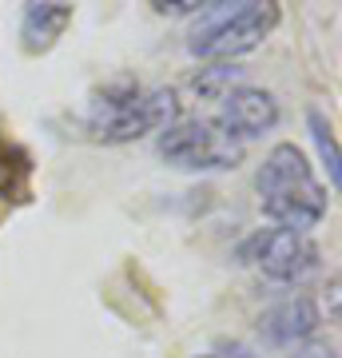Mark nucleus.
I'll use <instances>...</instances> for the list:
<instances>
[{
	"label": "nucleus",
	"instance_id": "f257e3e1",
	"mask_svg": "<svg viewBox=\"0 0 342 358\" xmlns=\"http://www.w3.org/2000/svg\"><path fill=\"white\" fill-rule=\"evenodd\" d=\"M255 192H259V211L275 227L311 235V227L327 219V187L318 183L311 159L294 143H275L266 152L255 176Z\"/></svg>",
	"mask_w": 342,
	"mask_h": 358
},
{
	"label": "nucleus",
	"instance_id": "f03ea898",
	"mask_svg": "<svg viewBox=\"0 0 342 358\" xmlns=\"http://www.w3.org/2000/svg\"><path fill=\"white\" fill-rule=\"evenodd\" d=\"M179 115L171 88H143L136 80H120L96 92L88 108V131L100 143H131L148 131H167Z\"/></svg>",
	"mask_w": 342,
	"mask_h": 358
},
{
	"label": "nucleus",
	"instance_id": "7ed1b4c3",
	"mask_svg": "<svg viewBox=\"0 0 342 358\" xmlns=\"http://www.w3.org/2000/svg\"><path fill=\"white\" fill-rule=\"evenodd\" d=\"M283 20V8L275 0H243V4H215L191 28L187 48L199 60H235L263 44Z\"/></svg>",
	"mask_w": 342,
	"mask_h": 358
},
{
	"label": "nucleus",
	"instance_id": "20e7f679",
	"mask_svg": "<svg viewBox=\"0 0 342 358\" xmlns=\"http://www.w3.org/2000/svg\"><path fill=\"white\" fill-rule=\"evenodd\" d=\"M159 155L183 171H231L243 164L247 143H239L219 120H176L159 131Z\"/></svg>",
	"mask_w": 342,
	"mask_h": 358
},
{
	"label": "nucleus",
	"instance_id": "39448f33",
	"mask_svg": "<svg viewBox=\"0 0 342 358\" xmlns=\"http://www.w3.org/2000/svg\"><path fill=\"white\" fill-rule=\"evenodd\" d=\"M239 259L275 282H306L322 263V251L303 231L266 227V231H255L251 239H243Z\"/></svg>",
	"mask_w": 342,
	"mask_h": 358
},
{
	"label": "nucleus",
	"instance_id": "423d86ee",
	"mask_svg": "<svg viewBox=\"0 0 342 358\" xmlns=\"http://www.w3.org/2000/svg\"><path fill=\"white\" fill-rule=\"evenodd\" d=\"M283 120V108L275 100V92L255 88V84H235V88L219 100V124L235 136L239 143L275 131Z\"/></svg>",
	"mask_w": 342,
	"mask_h": 358
},
{
	"label": "nucleus",
	"instance_id": "0eeeda50",
	"mask_svg": "<svg viewBox=\"0 0 342 358\" xmlns=\"http://www.w3.org/2000/svg\"><path fill=\"white\" fill-rule=\"evenodd\" d=\"M315 331H318V307L303 294H291V299H283V303H275L259 315V334H266L279 346L303 343Z\"/></svg>",
	"mask_w": 342,
	"mask_h": 358
},
{
	"label": "nucleus",
	"instance_id": "6e6552de",
	"mask_svg": "<svg viewBox=\"0 0 342 358\" xmlns=\"http://www.w3.org/2000/svg\"><path fill=\"white\" fill-rule=\"evenodd\" d=\"M72 4H28L24 8V20H20V48L28 56H44V52L56 48V40L64 36V28L72 24Z\"/></svg>",
	"mask_w": 342,
	"mask_h": 358
},
{
	"label": "nucleus",
	"instance_id": "1a4fd4ad",
	"mask_svg": "<svg viewBox=\"0 0 342 358\" xmlns=\"http://www.w3.org/2000/svg\"><path fill=\"white\" fill-rule=\"evenodd\" d=\"M32 179H36L32 152L8 131H0V199L8 207H24L32 199Z\"/></svg>",
	"mask_w": 342,
	"mask_h": 358
},
{
	"label": "nucleus",
	"instance_id": "9d476101",
	"mask_svg": "<svg viewBox=\"0 0 342 358\" xmlns=\"http://www.w3.org/2000/svg\"><path fill=\"white\" fill-rule=\"evenodd\" d=\"M306 124H311V136H315V148L318 155H322V164H327L330 171V187L339 192L342 187V155H339V140H334V128H330V120L318 108H311L306 112Z\"/></svg>",
	"mask_w": 342,
	"mask_h": 358
},
{
	"label": "nucleus",
	"instance_id": "9b49d317",
	"mask_svg": "<svg viewBox=\"0 0 342 358\" xmlns=\"http://www.w3.org/2000/svg\"><path fill=\"white\" fill-rule=\"evenodd\" d=\"M243 68H227V64H211L203 68V76H195V92L207 96V100H223L235 84H239Z\"/></svg>",
	"mask_w": 342,
	"mask_h": 358
},
{
	"label": "nucleus",
	"instance_id": "f8f14e48",
	"mask_svg": "<svg viewBox=\"0 0 342 358\" xmlns=\"http://www.w3.org/2000/svg\"><path fill=\"white\" fill-rule=\"evenodd\" d=\"M199 358H255L247 350H215V355H199Z\"/></svg>",
	"mask_w": 342,
	"mask_h": 358
}]
</instances>
